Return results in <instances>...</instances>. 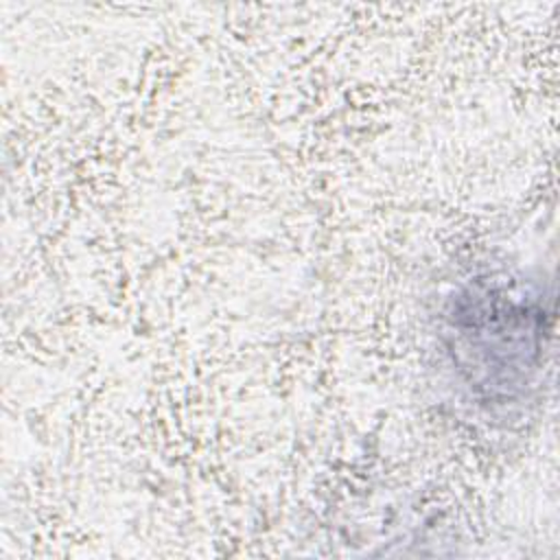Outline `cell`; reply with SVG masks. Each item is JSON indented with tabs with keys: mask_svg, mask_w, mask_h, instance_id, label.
<instances>
[{
	"mask_svg": "<svg viewBox=\"0 0 560 560\" xmlns=\"http://www.w3.org/2000/svg\"><path fill=\"white\" fill-rule=\"evenodd\" d=\"M551 300L536 282L475 278L446 311V352L483 405H508L534 385L547 348Z\"/></svg>",
	"mask_w": 560,
	"mask_h": 560,
	"instance_id": "obj_1",
	"label": "cell"
}]
</instances>
